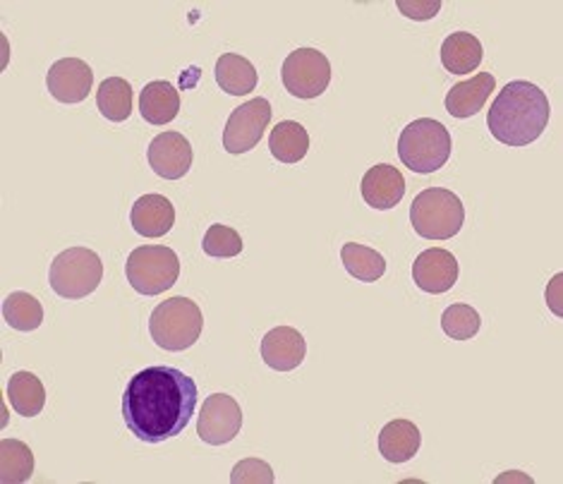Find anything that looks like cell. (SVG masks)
<instances>
[{"mask_svg":"<svg viewBox=\"0 0 563 484\" xmlns=\"http://www.w3.org/2000/svg\"><path fill=\"white\" fill-rule=\"evenodd\" d=\"M197 384L185 372L156 365L132 376L123 396V418L144 443H164L183 435L197 408Z\"/></svg>","mask_w":563,"mask_h":484,"instance_id":"1","label":"cell"},{"mask_svg":"<svg viewBox=\"0 0 563 484\" xmlns=\"http://www.w3.org/2000/svg\"><path fill=\"white\" fill-rule=\"evenodd\" d=\"M549 116H552V106H549L547 94L528 79H514L494 99L487 125L494 140L501 144L528 146L542 138Z\"/></svg>","mask_w":563,"mask_h":484,"instance_id":"2","label":"cell"},{"mask_svg":"<svg viewBox=\"0 0 563 484\" xmlns=\"http://www.w3.org/2000/svg\"><path fill=\"white\" fill-rule=\"evenodd\" d=\"M451 134L434 118H418L404 128L398 138V156L415 173H437L451 156Z\"/></svg>","mask_w":563,"mask_h":484,"instance_id":"3","label":"cell"},{"mask_svg":"<svg viewBox=\"0 0 563 484\" xmlns=\"http://www.w3.org/2000/svg\"><path fill=\"white\" fill-rule=\"evenodd\" d=\"M205 329V315L190 298H170L161 302L150 319V333L158 348L170 353H183L192 348Z\"/></svg>","mask_w":563,"mask_h":484,"instance_id":"4","label":"cell"},{"mask_svg":"<svg viewBox=\"0 0 563 484\" xmlns=\"http://www.w3.org/2000/svg\"><path fill=\"white\" fill-rule=\"evenodd\" d=\"M410 223L415 233L427 240H449L461 233L465 207L461 197L446 187H427L412 199Z\"/></svg>","mask_w":563,"mask_h":484,"instance_id":"5","label":"cell"},{"mask_svg":"<svg viewBox=\"0 0 563 484\" xmlns=\"http://www.w3.org/2000/svg\"><path fill=\"white\" fill-rule=\"evenodd\" d=\"M103 262L89 248H70L51 262L48 284L63 300H82L101 286Z\"/></svg>","mask_w":563,"mask_h":484,"instance_id":"6","label":"cell"},{"mask_svg":"<svg viewBox=\"0 0 563 484\" xmlns=\"http://www.w3.org/2000/svg\"><path fill=\"white\" fill-rule=\"evenodd\" d=\"M125 274L130 286L140 295L154 298L176 286L180 276L178 254L166 245H142L130 252L125 262Z\"/></svg>","mask_w":563,"mask_h":484,"instance_id":"7","label":"cell"},{"mask_svg":"<svg viewBox=\"0 0 563 484\" xmlns=\"http://www.w3.org/2000/svg\"><path fill=\"white\" fill-rule=\"evenodd\" d=\"M280 79L295 99H317L329 89L331 63L317 48H298L284 61Z\"/></svg>","mask_w":563,"mask_h":484,"instance_id":"8","label":"cell"},{"mask_svg":"<svg viewBox=\"0 0 563 484\" xmlns=\"http://www.w3.org/2000/svg\"><path fill=\"white\" fill-rule=\"evenodd\" d=\"M272 123V106L264 97L252 99L231 113L223 130V146L228 154H247L264 138Z\"/></svg>","mask_w":563,"mask_h":484,"instance_id":"9","label":"cell"},{"mask_svg":"<svg viewBox=\"0 0 563 484\" xmlns=\"http://www.w3.org/2000/svg\"><path fill=\"white\" fill-rule=\"evenodd\" d=\"M240 429H243V408L240 403L228 394L207 396L202 413L197 420V435L209 447H223L231 443Z\"/></svg>","mask_w":563,"mask_h":484,"instance_id":"10","label":"cell"},{"mask_svg":"<svg viewBox=\"0 0 563 484\" xmlns=\"http://www.w3.org/2000/svg\"><path fill=\"white\" fill-rule=\"evenodd\" d=\"M192 144L180 132H161L146 150L152 170L164 180H180L192 168Z\"/></svg>","mask_w":563,"mask_h":484,"instance_id":"11","label":"cell"},{"mask_svg":"<svg viewBox=\"0 0 563 484\" xmlns=\"http://www.w3.org/2000/svg\"><path fill=\"white\" fill-rule=\"evenodd\" d=\"M412 280L420 290L441 295L449 293L459 280V262L455 254L441 248H429L412 262Z\"/></svg>","mask_w":563,"mask_h":484,"instance_id":"12","label":"cell"},{"mask_svg":"<svg viewBox=\"0 0 563 484\" xmlns=\"http://www.w3.org/2000/svg\"><path fill=\"white\" fill-rule=\"evenodd\" d=\"M46 85L51 97L60 103H79L91 94L93 70L79 58H60L51 65Z\"/></svg>","mask_w":563,"mask_h":484,"instance_id":"13","label":"cell"},{"mask_svg":"<svg viewBox=\"0 0 563 484\" xmlns=\"http://www.w3.org/2000/svg\"><path fill=\"white\" fill-rule=\"evenodd\" d=\"M307 355L302 333L292 327H276L262 339V360L276 372L298 370Z\"/></svg>","mask_w":563,"mask_h":484,"instance_id":"14","label":"cell"},{"mask_svg":"<svg viewBox=\"0 0 563 484\" xmlns=\"http://www.w3.org/2000/svg\"><path fill=\"white\" fill-rule=\"evenodd\" d=\"M360 193L372 209L388 211L406 197V178L400 176V170L396 166H372L365 176H362Z\"/></svg>","mask_w":563,"mask_h":484,"instance_id":"15","label":"cell"},{"mask_svg":"<svg viewBox=\"0 0 563 484\" xmlns=\"http://www.w3.org/2000/svg\"><path fill=\"white\" fill-rule=\"evenodd\" d=\"M130 223L142 238H164L176 226V207L164 195H142L130 209Z\"/></svg>","mask_w":563,"mask_h":484,"instance_id":"16","label":"cell"},{"mask_svg":"<svg viewBox=\"0 0 563 484\" xmlns=\"http://www.w3.org/2000/svg\"><path fill=\"white\" fill-rule=\"evenodd\" d=\"M496 87V79L492 73H477L475 77L465 79V82L455 85L446 94V111L453 118H473L485 109L487 99Z\"/></svg>","mask_w":563,"mask_h":484,"instance_id":"17","label":"cell"},{"mask_svg":"<svg viewBox=\"0 0 563 484\" xmlns=\"http://www.w3.org/2000/svg\"><path fill=\"white\" fill-rule=\"evenodd\" d=\"M140 113L150 125H168L180 113V94L166 79H154L140 94Z\"/></svg>","mask_w":563,"mask_h":484,"instance_id":"18","label":"cell"},{"mask_svg":"<svg viewBox=\"0 0 563 484\" xmlns=\"http://www.w3.org/2000/svg\"><path fill=\"white\" fill-rule=\"evenodd\" d=\"M420 429L410 420H391L379 432V453L388 463H408L420 451Z\"/></svg>","mask_w":563,"mask_h":484,"instance_id":"19","label":"cell"},{"mask_svg":"<svg viewBox=\"0 0 563 484\" xmlns=\"http://www.w3.org/2000/svg\"><path fill=\"white\" fill-rule=\"evenodd\" d=\"M482 58H485V51H482L479 38L471 32H455L441 44V63L451 75L475 73Z\"/></svg>","mask_w":563,"mask_h":484,"instance_id":"20","label":"cell"},{"mask_svg":"<svg viewBox=\"0 0 563 484\" xmlns=\"http://www.w3.org/2000/svg\"><path fill=\"white\" fill-rule=\"evenodd\" d=\"M8 400L22 418H36L46 406V388L34 372H15L8 382Z\"/></svg>","mask_w":563,"mask_h":484,"instance_id":"21","label":"cell"},{"mask_svg":"<svg viewBox=\"0 0 563 484\" xmlns=\"http://www.w3.org/2000/svg\"><path fill=\"white\" fill-rule=\"evenodd\" d=\"M257 82L260 75L254 65L238 53H223L217 61V85L231 97H245L257 89Z\"/></svg>","mask_w":563,"mask_h":484,"instance_id":"22","label":"cell"},{"mask_svg":"<svg viewBox=\"0 0 563 484\" xmlns=\"http://www.w3.org/2000/svg\"><path fill=\"white\" fill-rule=\"evenodd\" d=\"M269 152L280 164H300L310 152V134L295 120H280L269 134Z\"/></svg>","mask_w":563,"mask_h":484,"instance_id":"23","label":"cell"},{"mask_svg":"<svg viewBox=\"0 0 563 484\" xmlns=\"http://www.w3.org/2000/svg\"><path fill=\"white\" fill-rule=\"evenodd\" d=\"M341 260L345 272L362 284H374L386 274V260L377 250L360 245V242H345L341 248Z\"/></svg>","mask_w":563,"mask_h":484,"instance_id":"24","label":"cell"},{"mask_svg":"<svg viewBox=\"0 0 563 484\" xmlns=\"http://www.w3.org/2000/svg\"><path fill=\"white\" fill-rule=\"evenodd\" d=\"M34 475V453L20 439L0 441V482L22 484Z\"/></svg>","mask_w":563,"mask_h":484,"instance_id":"25","label":"cell"},{"mask_svg":"<svg viewBox=\"0 0 563 484\" xmlns=\"http://www.w3.org/2000/svg\"><path fill=\"white\" fill-rule=\"evenodd\" d=\"M97 106L106 120L123 123L132 113V87L123 77L103 79L97 89Z\"/></svg>","mask_w":563,"mask_h":484,"instance_id":"26","label":"cell"},{"mask_svg":"<svg viewBox=\"0 0 563 484\" xmlns=\"http://www.w3.org/2000/svg\"><path fill=\"white\" fill-rule=\"evenodd\" d=\"M3 319L15 331H36L44 321V307L32 293L15 290L3 300Z\"/></svg>","mask_w":563,"mask_h":484,"instance_id":"27","label":"cell"},{"mask_svg":"<svg viewBox=\"0 0 563 484\" xmlns=\"http://www.w3.org/2000/svg\"><path fill=\"white\" fill-rule=\"evenodd\" d=\"M482 327V317L471 305H451L446 312L441 315V329L453 341H471L477 336Z\"/></svg>","mask_w":563,"mask_h":484,"instance_id":"28","label":"cell"},{"mask_svg":"<svg viewBox=\"0 0 563 484\" xmlns=\"http://www.w3.org/2000/svg\"><path fill=\"white\" fill-rule=\"evenodd\" d=\"M202 250L213 260H231L243 252V238L231 226L213 223L207 228Z\"/></svg>","mask_w":563,"mask_h":484,"instance_id":"29","label":"cell"},{"mask_svg":"<svg viewBox=\"0 0 563 484\" xmlns=\"http://www.w3.org/2000/svg\"><path fill=\"white\" fill-rule=\"evenodd\" d=\"M274 480L276 477H274L272 465L260 459L240 461L231 473L233 484H274Z\"/></svg>","mask_w":563,"mask_h":484,"instance_id":"30","label":"cell"},{"mask_svg":"<svg viewBox=\"0 0 563 484\" xmlns=\"http://www.w3.org/2000/svg\"><path fill=\"white\" fill-rule=\"evenodd\" d=\"M398 12H404L406 18L410 20H418V22H424V20H432L437 18V12L441 10V3L439 0H398L396 3Z\"/></svg>","mask_w":563,"mask_h":484,"instance_id":"31","label":"cell"},{"mask_svg":"<svg viewBox=\"0 0 563 484\" xmlns=\"http://www.w3.org/2000/svg\"><path fill=\"white\" fill-rule=\"evenodd\" d=\"M561 280H563V276L556 274L552 284H549V288H547V302H549V307L554 309L556 315L563 312V309H561Z\"/></svg>","mask_w":563,"mask_h":484,"instance_id":"32","label":"cell"}]
</instances>
